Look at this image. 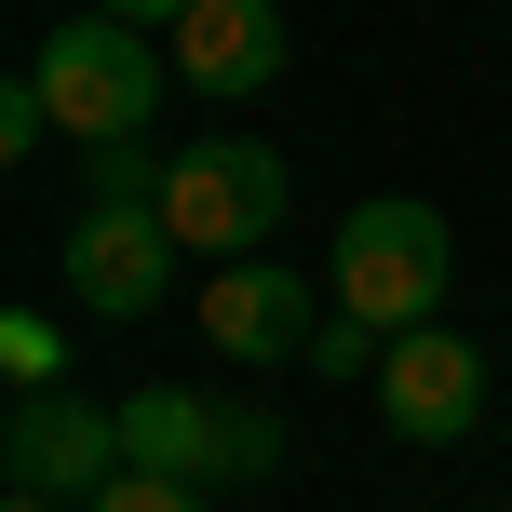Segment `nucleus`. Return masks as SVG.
I'll return each mask as SVG.
<instances>
[{
    "instance_id": "nucleus-8",
    "label": "nucleus",
    "mask_w": 512,
    "mask_h": 512,
    "mask_svg": "<svg viewBox=\"0 0 512 512\" xmlns=\"http://www.w3.org/2000/svg\"><path fill=\"white\" fill-rule=\"evenodd\" d=\"M162 54H176L189 95H270L297 68V27H283V0H189Z\"/></svg>"
},
{
    "instance_id": "nucleus-16",
    "label": "nucleus",
    "mask_w": 512,
    "mask_h": 512,
    "mask_svg": "<svg viewBox=\"0 0 512 512\" xmlns=\"http://www.w3.org/2000/svg\"><path fill=\"white\" fill-rule=\"evenodd\" d=\"M81 14H108V27H162V41H176V14H189V0H81Z\"/></svg>"
},
{
    "instance_id": "nucleus-6",
    "label": "nucleus",
    "mask_w": 512,
    "mask_h": 512,
    "mask_svg": "<svg viewBox=\"0 0 512 512\" xmlns=\"http://www.w3.org/2000/svg\"><path fill=\"white\" fill-rule=\"evenodd\" d=\"M378 418L405 445H459L472 418H486V351H472L459 324H405L391 364H378Z\"/></svg>"
},
{
    "instance_id": "nucleus-17",
    "label": "nucleus",
    "mask_w": 512,
    "mask_h": 512,
    "mask_svg": "<svg viewBox=\"0 0 512 512\" xmlns=\"http://www.w3.org/2000/svg\"><path fill=\"white\" fill-rule=\"evenodd\" d=\"M14 512H68V499H27V486H14Z\"/></svg>"
},
{
    "instance_id": "nucleus-9",
    "label": "nucleus",
    "mask_w": 512,
    "mask_h": 512,
    "mask_svg": "<svg viewBox=\"0 0 512 512\" xmlns=\"http://www.w3.org/2000/svg\"><path fill=\"white\" fill-rule=\"evenodd\" d=\"M216 432H230V405H203V391H122V459L162 472V486H216Z\"/></svg>"
},
{
    "instance_id": "nucleus-2",
    "label": "nucleus",
    "mask_w": 512,
    "mask_h": 512,
    "mask_svg": "<svg viewBox=\"0 0 512 512\" xmlns=\"http://www.w3.org/2000/svg\"><path fill=\"white\" fill-rule=\"evenodd\" d=\"M27 81L54 95V135H81V149H122V135H149V122H162V81H176V54H162L149 27L68 14L41 54H27Z\"/></svg>"
},
{
    "instance_id": "nucleus-15",
    "label": "nucleus",
    "mask_w": 512,
    "mask_h": 512,
    "mask_svg": "<svg viewBox=\"0 0 512 512\" xmlns=\"http://www.w3.org/2000/svg\"><path fill=\"white\" fill-rule=\"evenodd\" d=\"M81 512H203V486H162V472H122V486H95Z\"/></svg>"
},
{
    "instance_id": "nucleus-1",
    "label": "nucleus",
    "mask_w": 512,
    "mask_h": 512,
    "mask_svg": "<svg viewBox=\"0 0 512 512\" xmlns=\"http://www.w3.org/2000/svg\"><path fill=\"white\" fill-rule=\"evenodd\" d=\"M445 270H459V230H445L418 189H378V203H351V216H337L324 297L351 310V324L405 337V324H432V310H445Z\"/></svg>"
},
{
    "instance_id": "nucleus-10",
    "label": "nucleus",
    "mask_w": 512,
    "mask_h": 512,
    "mask_svg": "<svg viewBox=\"0 0 512 512\" xmlns=\"http://www.w3.org/2000/svg\"><path fill=\"white\" fill-rule=\"evenodd\" d=\"M162 176H176V162H149V135H122V149L81 162V203H162Z\"/></svg>"
},
{
    "instance_id": "nucleus-5",
    "label": "nucleus",
    "mask_w": 512,
    "mask_h": 512,
    "mask_svg": "<svg viewBox=\"0 0 512 512\" xmlns=\"http://www.w3.org/2000/svg\"><path fill=\"white\" fill-rule=\"evenodd\" d=\"M176 230H162V203H81L68 230V297L95 310V324H149L162 297H176Z\"/></svg>"
},
{
    "instance_id": "nucleus-14",
    "label": "nucleus",
    "mask_w": 512,
    "mask_h": 512,
    "mask_svg": "<svg viewBox=\"0 0 512 512\" xmlns=\"http://www.w3.org/2000/svg\"><path fill=\"white\" fill-rule=\"evenodd\" d=\"M41 135H54V95L41 81H0V162H27Z\"/></svg>"
},
{
    "instance_id": "nucleus-3",
    "label": "nucleus",
    "mask_w": 512,
    "mask_h": 512,
    "mask_svg": "<svg viewBox=\"0 0 512 512\" xmlns=\"http://www.w3.org/2000/svg\"><path fill=\"white\" fill-rule=\"evenodd\" d=\"M283 216H297V162L270 135H189L176 176H162V230L189 256H256Z\"/></svg>"
},
{
    "instance_id": "nucleus-12",
    "label": "nucleus",
    "mask_w": 512,
    "mask_h": 512,
    "mask_svg": "<svg viewBox=\"0 0 512 512\" xmlns=\"http://www.w3.org/2000/svg\"><path fill=\"white\" fill-rule=\"evenodd\" d=\"M391 364V337L378 324H351V310H324V337H310V378H378Z\"/></svg>"
},
{
    "instance_id": "nucleus-7",
    "label": "nucleus",
    "mask_w": 512,
    "mask_h": 512,
    "mask_svg": "<svg viewBox=\"0 0 512 512\" xmlns=\"http://www.w3.org/2000/svg\"><path fill=\"white\" fill-rule=\"evenodd\" d=\"M189 310H203V337H216L230 364H310V337H324V310H337V297H297V270L230 256V270H216Z\"/></svg>"
},
{
    "instance_id": "nucleus-11",
    "label": "nucleus",
    "mask_w": 512,
    "mask_h": 512,
    "mask_svg": "<svg viewBox=\"0 0 512 512\" xmlns=\"http://www.w3.org/2000/svg\"><path fill=\"white\" fill-rule=\"evenodd\" d=\"M270 459H283V418H270V405H230V432H216V486H256Z\"/></svg>"
},
{
    "instance_id": "nucleus-4",
    "label": "nucleus",
    "mask_w": 512,
    "mask_h": 512,
    "mask_svg": "<svg viewBox=\"0 0 512 512\" xmlns=\"http://www.w3.org/2000/svg\"><path fill=\"white\" fill-rule=\"evenodd\" d=\"M0 459H14V486L27 499H95V486H122V405H81V391H14V418H0Z\"/></svg>"
},
{
    "instance_id": "nucleus-13",
    "label": "nucleus",
    "mask_w": 512,
    "mask_h": 512,
    "mask_svg": "<svg viewBox=\"0 0 512 512\" xmlns=\"http://www.w3.org/2000/svg\"><path fill=\"white\" fill-rule=\"evenodd\" d=\"M0 364H14V391H54V364H68V337H54L41 310H14V324H0Z\"/></svg>"
}]
</instances>
